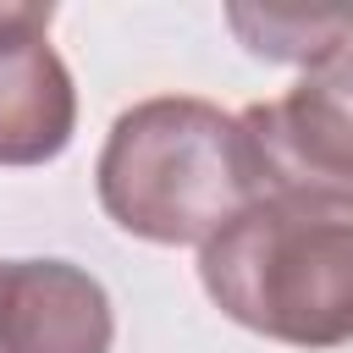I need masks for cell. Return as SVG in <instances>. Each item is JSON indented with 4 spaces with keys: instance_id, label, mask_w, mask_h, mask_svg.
<instances>
[{
    "instance_id": "cell-1",
    "label": "cell",
    "mask_w": 353,
    "mask_h": 353,
    "mask_svg": "<svg viewBox=\"0 0 353 353\" xmlns=\"http://www.w3.org/2000/svg\"><path fill=\"white\" fill-rule=\"evenodd\" d=\"M94 176L105 215L143 243L204 248L254 204L237 116L188 94H160L121 110Z\"/></svg>"
},
{
    "instance_id": "cell-3",
    "label": "cell",
    "mask_w": 353,
    "mask_h": 353,
    "mask_svg": "<svg viewBox=\"0 0 353 353\" xmlns=\"http://www.w3.org/2000/svg\"><path fill=\"white\" fill-rule=\"evenodd\" d=\"M50 17L55 6L0 0V165H44L72 143L77 94L44 39Z\"/></svg>"
},
{
    "instance_id": "cell-2",
    "label": "cell",
    "mask_w": 353,
    "mask_h": 353,
    "mask_svg": "<svg viewBox=\"0 0 353 353\" xmlns=\"http://www.w3.org/2000/svg\"><path fill=\"white\" fill-rule=\"evenodd\" d=\"M215 309L287 347L353 342V215L259 199L199 248Z\"/></svg>"
},
{
    "instance_id": "cell-5",
    "label": "cell",
    "mask_w": 353,
    "mask_h": 353,
    "mask_svg": "<svg viewBox=\"0 0 353 353\" xmlns=\"http://www.w3.org/2000/svg\"><path fill=\"white\" fill-rule=\"evenodd\" d=\"M232 28L248 39L254 55L270 61H331L347 39H353V17H254V11H232Z\"/></svg>"
},
{
    "instance_id": "cell-4",
    "label": "cell",
    "mask_w": 353,
    "mask_h": 353,
    "mask_svg": "<svg viewBox=\"0 0 353 353\" xmlns=\"http://www.w3.org/2000/svg\"><path fill=\"white\" fill-rule=\"evenodd\" d=\"M105 287L66 259L0 265V353H110Z\"/></svg>"
}]
</instances>
